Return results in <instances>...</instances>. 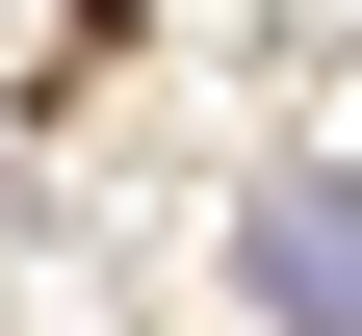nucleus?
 Masks as SVG:
<instances>
[{
	"mask_svg": "<svg viewBox=\"0 0 362 336\" xmlns=\"http://www.w3.org/2000/svg\"><path fill=\"white\" fill-rule=\"evenodd\" d=\"M259 311L285 336H362V156H285L259 181Z\"/></svg>",
	"mask_w": 362,
	"mask_h": 336,
	"instance_id": "f257e3e1",
	"label": "nucleus"
}]
</instances>
